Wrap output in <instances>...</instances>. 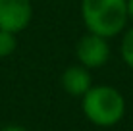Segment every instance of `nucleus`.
Returning <instances> with one entry per match:
<instances>
[{
  "label": "nucleus",
  "mask_w": 133,
  "mask_h": 131,
  "mask_svg": "<svg viewBox=\"0 0 133 131\" xmlns=\"http://www.w3.org/2000/svg\"><path fill=\"white\" fill-rule=\"evenodd\" d=\"M81 112L97 127H114L125 116V98L112 85H93L81 96Z\"/></svg>",
  "instance_id": "obj_1"
},
{
  "label": "nucleus",
  "mask_w": 133,
  "mask_h": 131,
  "mask_svg": "<svg viewBox=\"0 0 133 131\" xmlns=\"http://www.w3.org/2000/svg\"><path fill=\"white\" fill-rule=\"evenodd\" d=\"M81 19L89 33L114 39L127 25L125 0H81Z\"/></svg>",
  "instance_id": "obj_2"
},
{
  "label": "nucleus",
  "mask_w": 133,
  "mask_h": 131,
  "mask_svg": "<svg viewBox=\"0 0 133 131\" xmlns=\"http://www.w3.org/2000/svg\"><path fill=\"white\" fill-rule=\"evenodd\" d=\"M75 58H77V64H81L91 71L106 66V62L110 60L108 39L87 31L75 44Z\"/></svg>",
  "instance_id": "obj_3"
},
{
  "label": "nucleus",
  "mask_w": 133,
  "mask_h": 131,
  "mask_svg": "<svg viewBox=\"0 0 133 131\" xmlns=\"http://www.w3.org/2000/svg\"><path fill=\"white\" fill-rule=\"evenodd\" d=\"M33 17L31 0H0V29L21 33Z\"/></svg>",
  "instance_id": "obj_4"
},
{
  "label": "nucleus",
  "mask_w": 133,
  "mask_h": 131,
  "mask_svg": "<svg viewBox=\"0 0 133 131\" xmlns=\"http://www.w3.org/2000/svg\"><path fill=\"white\" fill-rule=\"evenodd\" d=\"M60 83H62V89L66 91V94L81 98L93 87V75H91V70L83 67L81 64H73L64 70Z\"/></svg>",
  "instance_id": "obj_5"
},
{
  "label": "nucleus",
  "mask_w": 133,
  "mask_h": 131,
  "mask_svg": "<svg viewBox=\"0 0 133 131\" xmlns=\"http://www.w3.org/2000/svg\"><path fill=\"white\" fill-rule=\"evenodd\" d=\"M120 56L129 70H133V25L123 31L120 40Z\"/></svg>",
  "instance_id": "obj_6"
},
{
  "label": "nucleus",
  "mask_w": 133,
  "mask_h": 131,
  "mask_svg": "<svg viewBox=\"0 0 133 131\" xmlns=\"http://www.w3.org/2000/svg\"><path fill=\"white\" fill-rule=\"evenodd\" d=\"M17 48V39L16 33H10V31L0 29V58H8L16 52Z\"/></svg>",
  "instance_id": "obj_7"
},
{
  "label": "nucleus",
  "mask_w": 133,
  "mask_h": 131,
  "mask_svg": "<svg viewBox=\"0 0 133 131\" xmlns=\"http://www.w3.org/2000/svg\"><path fill=\"white\" fill-rule=\"evenodd\" d=\"M0 131H27L23 125H17V123H10V125H4Z\"/></svg>",
  "instance_id": "obj_8"
},
{
  "label": "nucleus",
  "mask_w": 133,
  "mask_h": 131,
  "mask_svg": "<svg viewBox=\"0 0 133 131\" xmlns=\"http://www.w3.org/2000/svg\"><path fill=\"white\" fill-rule=\"evenodd\" d=\"M125 6H127V19L133 21V0H125Z\"/></svg>",
  "instance_id": "obj_9"
}]
</instances>
